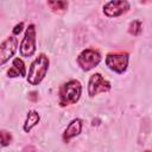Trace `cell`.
<instances>
[{"label":"cell","instance_id":"cell-2","mask_svg":"<svg viewBox=\"0 0 152 152\" xmlns=\"http://www.w3.org/2000/svg\"><path fill=\"white\" fill-rule=\"evenodd\" d=\"M82 95V86L77 80H70L63 83L58 90V103L61 107L75 104Z\"/></svg>","mask_w":152,"mask_h":152},{"label":"cell","instance_id":"cell-7","mask_svg":"<svg viewBox=\"0 0 152 152\" xmlns=\"http://www.w3.org/2000/svg\"><path fill=\"white\" fill-rule=\"evenodd\" d=\"M103 14L108 18H118L124 15L131 10V5L127 0H109L102 7Z\"/></svg>","mask_w":152,"mask_h":152},{"label":"cell","instance_id":"cell-9","mask_svg":"<svg viewBox=\"0 0 152 152\" xmlns=\"http://www.w3.org/2000/svg\"><path fill=\"white\" fill-rule=\"evenodd\" d=\"M82 127H83V122H82L81 119H78V118L72 119V120L68 124L66 128H65L64 132H63V135H62L63 141H64V142H69V141H70L71 139H74L75 137L80 135V133L82 132Z\"/></svg>","mask_w":152,"mask_h":152},{"label":"cell","instance_id":"cell-14","mask_svg":"<svg viewBox=\"0 0 152 152\" xmlns=\"http://www.w3.org/2000/svg\"><path fill=\"white\" fill-rule=\"evenodd\" d=\"M13 140L12 133L8 131H0V146H8Z\"/></svg>","mask_w":152,"mask_h":152},{"label":"cell","instance_id":"cell-1","mask_svg":"<svg viewBox=\"0 0 152 152\" xmlns=\"http://www.w3.org/2000/svg\"><path fill=\"white\" fill-rule=\"evenodd\" d=\"M50 61L45 53H39L30 64L28 72L26 74V81L31 86H38L46 76Z\"/></svg>","mask_w":152,"mask_h":152},{"label":"cell","instance_id":"cell-6","mask_svg":"<svg viewBox=\"0 0 152 152\" xmlns=\"http://www.w3.org/2000/svg\"><path fill=\"white\" fill-rule=\"evenodd\" d=\"M112 88L110 82L107 81L100 72H95L88 81V95L90 97L96 96L99 93H107Z\"/></svg>","mask_w":152,"mask_h":152},{"label":"cell","instance_id":"cell-8","mask_svg":"<svg viewBox=\"0 0 152 152\" xmlns=\"http://www.w3.org/2000/svg\"><path fill=\"white\" fill-rule=\"evenodd\" d=\"M18 49V39L15 36L7 37L0 44V66L6 64L17 52Z\"/></svg>","mask_w":152,"mask_h":152},{"label":"cell","instance_id":"cell-15","mask_svg":"<svg viewBox=\"0 0 152 152\" xmlns=\"http://www.w3.org/2000/svg\"><path fill=\"white\" fill-rule=\"evenodd\" d=\"M23 28H24V23H23V21H20L19 24H17V25L13 27V30H12L13 36H18V34L23 31Z\"/></svg>","mask_w":152,"mask_h":152},{"label":"cell","instance_id":"cell-3","mask_svg":"<svg viewBox=\"0 0 152 152\" xmlns=\"http://www.w3.org/2000/svg\"><path fill=\"white\" fill-rule=\"evenodd\" d=\"M37 31H36V25L34 24H30L26 30H25V34L24 38L20 42L19 45V52L21 55V57H32L36 53L37 50Z\"/></svg>","mask_w":152,"mask_h":152},{"label":"cell","instance_id":"cell-4","mask_svg":"<svg viewBox=\"0 0 152 152\" xmlns=\"http://www.w3.org/2000/svg\"><path fill=\"white\" fill-rule=\"evenodd\" d=\"M101 58L102 57H101V53L99 50L93 49V48H87L78 53L76 62H77L78 66L81 68V70L90 71L91 69H94L95 66H97L100 64Z\"/></svg>","mask_w":152,"mask_h":152},{"label":"cell","instance_id":"cell-12","mask_svg":"<svg viewBox=\"0 0 152 152\" xmlns=\"http://www.w3.org/2000/svg\"><path fill=\"white\" fill-rule=\"evenodd\" d=\"M46 2L52 12H64L69 6L68 0H46Z\"/></svg>","mask_w":152,"mask_h":152},{"label":"cell","instance_id":"cell-5","mask_svg":"<svg viewBox=\"0 0 152 152\" xmlns=\"http://www.w3.org/2000/svg\"><path fill=\"white\" fill-rule=\"evenodd\" d=\"M129 55L127 52H109L106 56V65L116 74H124L127 70Z\"/></svg>","mask_w":152,"mask_h":152},{"label":"cell","instance_id":"cell-11","mask_svg":"<svg viewBox=\"0 0 152 152\" xmlns=\"http://www.w3.org/2000/svg\"><path fill=\"white\" fill-rule=\"evenodd\" d=\"M39 120H40V115L37 110H28L27 112V115H26V119H25V122L23 125V129L24 132L26 133H30L32 131L33 127H36L38 124H39Z\"/></svg>","mask_w":152,"mask_h":152},{"label":"cell","instance_id":"cell-16","mask_svg":"<svg viewBox=\"0 0 152 152\" xmlns=\"http://www.w3.org/2000/svg\"><path fill=\"white\" fill-rule=\"evenodd\" d=\"M28 100H31L32 102H36L38 100V93L37 91H30L28 93Z\"/></svg>","mask_w":152,"mask_h":152},{"label":"cell","instance_id":"cell-10","mask_svg":"<svg viewBox=\"0 0 152 152\" xmlns=\"http://www.w3.org/2000/svg\"><path fill=\"white\" fill-rule=\"evenodd\" d=\"M26 66L21 58L15 57L12 62V66L7 70V76L10 78L14 77H26Z\"/></svg>","mask_w":152,"mask_h":152},{"label":"cell","instance_id":"cell-17","mask_svg":"<svg viewBox=\"0 0 152 152\" xmlns=\"http://www.w3.org/2000/svg\"><path fill=\"white\" fill-rule=\"evenodd\" d=\"M148 1H150V0H141L142 4H146V2H148Z\"/></svg>","mask_w":152,"mask_h":152},{"label":"cell","instance_id":"cell-13","mask_svg":"<svg viewBox=\"0 0 152 152\" xmlns=\"http://www.w3.org/2000/svg\"><path fill=\"white\" fill-rule=\"evenodd\" d=\"M142 32V23L141 20H133L129 23L128 25V33L134 36V37H138L140 36Z\"/></svg>","mask_w":152,"mask_h":152}]
</instances>
